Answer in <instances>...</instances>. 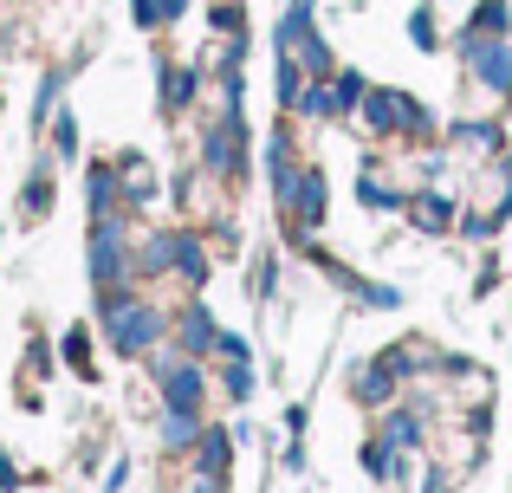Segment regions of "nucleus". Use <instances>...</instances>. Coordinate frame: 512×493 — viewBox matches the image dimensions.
Listing matches in <instances>:
<instances>
[{
  "mask_svg": "<svg viewBox=\"0 0 512 493\" xmlns=\"http://www.w3.org/2000/svg\"><path fill=\"white\" fill-rule=\"evenodd\" d=\"M104 312H111V338H117V351H150L156 331H163V318H156L150 305H137V299H111Z\"/></svg>",
  "mask_w": 512,
  "mask_h": 493,
  "instance_id": "nucleus-3",
  "label": "nucleus"
},
{
  "mask_svg": "<svg viewBox=\"0 0 512 493\" xmlns=\"http://www.w3.org/2000/svg\"><path fill=\"white\" fill-rule=\"evenodd\" d=\"M415 221H422V234H448L454 202H448V195H422V202H415Z\"/></svg>",
  "mask_w": 512,
  "mask_h": 493,
  "instance_id": "nucleus-7",
  "label": "nucleus"
},
{
  "mask_svg": "<svg viewBox=\"0 0 512 493\" xmlns=\"http://www.w3.org/2000/svg\"><path fill=\"white\" fill-rule=\"evenodd\" d=\"M163 396H169V409L195 416V409H201V370H169V377H163Z\"/></svg>",
  "mask_w": 512,
  "mask_h": 493,
  "instance_id": "nucleus-4",
  "label": "nucleus"
},
{
  "mask_svg": "<svg viewBox=\"0 0 512 493\" xmlns=\"http://www.w3.org/2000/svg\"><path fill=\"white\" fill-rule=\"evenodd\" d=\"M156 7H163V20H182V7H188V0H156Z\"/></svg>",
  "mask_w": 512,
  "mask_h": 493,
  "instance_id": "nucleus-16",
  "label": "nucleus"
},
{
  "mask_svg": "<svg viewBox=\"0 0 512 493\" xmlns=\"http://www.w3.org/2000/svg\"><path fill=\"white\" fill-rule=\"evenodd\" d=\"M363 202H370V208H389V202H396V189H389V182H376V169H370V182H363Z\"/></svg>",
  "mask_w": 512,
  "mask_h": 493,
  "instance_id": "nucleus-15",
  "label": "nucleus"
},
{
  "mask_svg": "<svg viewBox=\"0 0 512 493\" xmlns=\"http://www.w3.org/2000/svg\"><path fill=\"white\" fill-rule=\"evenodd\" d=\"M363 124L376 130V137H396V130H428L422 104L402 98V91H363Z\"/></svg>",
  "mask_w": 512,
  "mask_h": 493,
  "instance_id": "nucleus-2",
  "label": "nucleus"
},
{
  "mask_svg": "<svg viewBox=\"0 0 512 493\" xmlns=\"http://www.w3.org/2000/svg\"><path fill=\"white\" fill-rule=\"evenodd\" d=\"M461 52H467V65L480 72L487 91H512V46H506V33H461Z\"/></svg>",
  "mask_w": 512,
  "mask_h": 493,
  "instance_id": "nucleus-1",
  "label": "nucleus"
},
{
  "mask_svg": "<svg viewBox=\"0 0 512 493\" xmlns=\"http://www.w3.org/2000/svg\"><path fill=\"white\" fill-rule=\"evenodd\" d=\"M506 26H512V7H506V0H480L467 33H506Z\"/></svg>",
  "mask_w": 512,
  "mask_h": 493,
  "instance_id": "nucleus-8",
  "label": "nucleus"
},
{
  "mask_svg": "<svg viewBox=\"0 0 512 493\" xmlns=\"http://www.w3.org/2000/svg\"><path fill=\"white\" fill-rule=\"evenodd\" d=\"M221 468H227V435L208 429V435H201V474H208V481H221Z\"/></svg>",
  "mask_w": 512,
  "mask_h": 493,
  "instance_id": "nucleus-10",
  "label": "nucleus"
},
{
  "mask_svg": "<svg viewBox=\"0 0 512 493\" xmlns=\"http://www.w3.org/2000/svg\"><path fill=\"white\" fill-rule=\"evenodd\" d=\"M454 143L461 150H474V156H487V150H500V124H454Z\"/></svg>",
  "mask_w": 512,
  "mask_h": 493,
  "instance_id": "nucleus-6",
  "label": "nucleus"
},
{
  "mask_svg": "<svg viewBox=\"0 0 512 493\" xmlns=\"http://www.w3.org/2000/svg\"><path fill=\"white\" fill-rule=\"evenodd\" d=\"M305 117H331V111H344V104H338V91H305Z\"/></svg>",
  "mask_w": 512,
  "mask_h": 493,
  "instance_id": "nucleus-11",
  "label": "nucleus"
},
{
  "mask_svg": "<svg viewBox=\"0 0 512 493\" xmlns=\"http://www.w3.org/2000/svg\"><path fill=\"white\" fill-rule=\"evenodd\" d=\"M338 104L350 111V104H363V78L357 72H338Z\"/></svg>",
  "mask_w": 512,
  "mask_h": 493,
  "instance_id": "nucleus-14",
  "label": "nucleus"
},
{
  "mask_svg": "<svg viewBox=\"0 0 512 493\" xmlns=\"http://www.w3.org/2000/svg\"><path fill=\"white\" fill-rule=\"evenodd\" d=\"M182 344H188V351H208V344H221V338H214V318L201 312V305L182 318Z\"/></svg>",
  "mask_w": 512,
  "mask_h": 493,
  "instance_id": "nucleus-9",
  "label": "nucleus"
},
{
  "mask_svg": "<svg viewBox=\"0 0 512 493\" xmlns=\"http://www.w3.org/2000/svg\"><path fill=\"white\" fill-rule=\"evenodd\" d=\"M253 390V370H247V357H234V370H227V396H247Z\"/></svg>",
  "mask_w": 512,
  "mask_h": 493,
  "instance_id": "nucleus-13",
  "label": "nucleus"
},
{
  "mask_svg": "<svg viewBox=\"0 0 512 493\" xmlns=\"http://www.w3.org/2000/svg\"><path fill=\"white\" fill-rule=\"evenodd\" d=\"M383 442H389V448H402V455H415V448H422V416H415V409L389 416V422H383Z\"/></svg>",
  "mask_w": 512,
  "mask_h": 493,
  "instance_id": "nucleus-5",
  "label": "nucleus"
},
{
  "mask_svg": "<svg viewBox=\"0 0 512 493\" xmlns=\"http://www.w3.org/2000/svg\"><path fill=\"white\" fill-rule=\"evenodd\" d=\"M409 33H415V46H435V13H428V7H415Z\"/></svg>",
  "mask_w": 512,
  "mask_h": 493,
  "instance_id": "nucleus-12",
  "label": "nucleus"
}]
</instances>
